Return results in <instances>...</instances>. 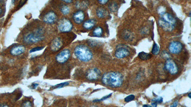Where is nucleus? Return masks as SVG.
<instances>
[{
	"label": "nucleus",
	"mask_w": 191,
	"mask_h": 107,
	"mask_svg": "<svg viewBox=\"0 0 191 107\" xmlns=\"http://www.w3.org/2000/svg\"><path fill=\"white\" fill-rule=\"evenodd\" d=\"M85 18L84 12L82 10H79L74 13L73 15L74 22L77 24H81L83 22Z\"/></svg>",
	"instance_id": "nucleus-13"
},
{
	"label": "nucleus",
	"mask_w": 191,
	"mask_h": 107,
	"mask_svg": "<svg viewBox=\"0 0 191 107\" xmlns=\"http://www.w3.org/2000/svg\"><path fill=\"white\" fill-rule=\"evenodd\" d=\"M160 52V48L156 43H154L152 49V54L153 55H158Z\"/></svg>",
	"instance_id": "nucleus-23"
},
{
	"label": "nucleus",
	"mask_w": 191,
	"mask_h": 107,
	"mask_svg": "<svg viewBox=\"0 0 191 107\" xmlns=\"http://www.w3.org/2000/svg\"><path fill=\"white\" fill-rule=\"evenodd\" d=\"M74 54L76 57L82 62H88L93 58V54L91 50L84 45H79L76 46Z\"/></svg>",
	"instance_id": "nucleus-3"
},
{
	"label": "nucleus",
	"mask_w": 191,
	"mask_h": 107,
	"mask_svg": "<svg viewBox=\"0 0 191 107\" xmlns=\"http://www.w3.org/2000/svg\"><path fill=\"white\" fill-rule=\"evenodd\" d=\"M96 24V21L94 19H89L84 22L83 27L86 30H91L94 28Z\"/></svg>",
	"instance_id": "nucleus-15"
},
{
	"label": "nucleus",
	"mask_w": 191,
	"mask_h": 107,
	"mask_svg": "<svg viewBox=\"0 0 191 107\" xmlns=\"http://www.w3.org/2000/svg\"><path fill=\"white\" fill-rule=\"evenodd\" d=\"M58 28L59 31L62 33H68L73 29V24L68 19L64 18L59 21Z\"/></svg>",
	"instance_id": "nucleus-5"
},
{
	"label": "nucleus",
	"mask_w": 191,
	"mask_h": 107,
	"mask_svg": "<svg viewBox=\"0 0 191 107\" xmlns=\"http://www.w3.org/2000/svg\"><path fill=\"white\" fill-rule=\"evenodd\" d=\"M32 104L30 101H25L22 104V107H32Z\"/></svg>",
	"instance_id": "nucleus-26"
},
{
	"label": "nucleus",
	"mask_w": 191,
	"mask_h": 107,
	"mask_svg": "<svg viewBox=\"0 0 191 107\" xmlns=\"http://www.w3.org/2000/svg\"><path fill=\"white\" fill-rule=\"evenodd\" d=\"M32 86H33V87L34 89V88H35L38 86V85H37V84H34Z\"/></svg>",
	"instance_id": "nucleus-35"
},
{
	"label": "nucleus",
	"mask_w": 191,
	"mask_h": 107,
	"mask_svg": "<svg viewBox=\"0 0 191 107\" xmlns=\"http://www.w3.org/2000/svg\"><path fill=\"white\" fill-rule=\"evenodd\" d=\"M178 101H175L173 103V104L171 105V107H177V106H178Z\"/></svg>",
	"instance_id": "nucleus-32"
},
{
	"label": "nucleus",
	"mask_w": 191,
	"mask_h": 107,
	"mask_svg": "<svg viewBox=\"0 0 191 107\" xmlns=\"http://www.w3.org/2000/svg\"><path fill=\"white\" fill-rule=\"evenodd\" d=\"M101 80L102 83L107 86L118 88L123 84V76L118 72H109L104 74Z\"/></svg>",
	"instance_id": "nucleus-1"
},
{
	"label": "nucleus",
	"mask_w": 191,
	"mask_h": 107,
	"mask_svg": "<svg viewBox=\"0 0 191 107\" xmlns=\"http://www.w3.org/2000/svg\"><path fill=\"white\" fill-rule=\"evenodd\" d=\"M1 107H9V106H7L6 105H4V106H1Z\"/></svg>",
	"instance_id": "nucleus-38"
},
{
	"label": "nucleus",
	"mask_w": 191,
	"mask_h": 107,
	"mask_svg": "<svg viewBox=\"0 0 191 107\" xmlns=\"http://www.w3.org/2000/svg\"><path fill=\"white\" fill-rule=\"evenodd\" d=\"M157 104H158V103H156V102H152V106H153V107H157Z\"/></svg>",
	"instance_id": "nucleus-34"
},
{
	"label": "nucleus",
	"mask_w": 191,
	"mask_h": 107,
	"mask_svg": "<svg viewBox=\"0 0 191 107\" xmlns=\"http://www.w3.org/2000/svg\"><path fill=\"white\" fill-rule=\"evenodd\" d=\"M143 107H152V106H150V105H144L143 106Z\"/></svg>",
	"instance_id": "nucleus-36"
},
{
	"label": "nucleus",
	"mask_w": 191,
	"mask_h": 107,
	"mask_svg": "<svg viewBox=\"0 0 191 107\" xmlns=\"http://www.w3.org/2000/svg\"><path fill=\"white\" fill-rule=\"evenodd\" d=\"M153 102H155L157 103H161L163 101V99L162 98L160 97V98H157L156 99H153L152 100Z\"/></svg>",
	"instance_id": "nucleus-29"
},
{
	"label": "nucleus",
	"mask_w": 191,
	"mask_h": 107,
	"mask_svg": "<svg viewBox=\"0 0 191 107\" xmlns=\"http://www.w3.org/2000/svg\"><path fill=\"white\" fill-rule=\"evenodd\" d=\"M169 51L172 54H179L183 50V45L181 42L178 41H173L169 44Z\"/></svg>",
	"instance_id": "nucleus-10"
},
{
	"label": "nucleus",
	"mask_w": 191,
	"mask_h": 107,
	"mask_svg": "<svg viewBox=\"0 0 191 107\" xmlns=\"http://www.w3.org/2000/svg\"><path fill=\"white\" fill-rule=\"evenodd\" d=\"M57 20H58V17L56 13L53 11L48 12L44 15L43 18L44 22L48 24H55Z\"/></svg>",
	"instance_id": "nucleus-11"
},
{
	"label": "nucleus",
	"mask_w": 191,
	"mask_h": 107,
	"mask_svg": "<svg viewBox=\"0 0 191 107\" xmlns=\"http://www.w3.org/2000/svg\"><path fill=\"white\" fill-rule=\"evenodd\" d=\"M162 54V58H165V59L166 58V59H167V60L169 59V58L170 57V54L167 51H164Z\"/></svg>",
	"instance_id": "nucleus-28"
},
{
	"label": "nucleus",
	"mask_w": 191,
	"mask_h": 107,
	"mask_svg": "<svg viewBox=\"0 0 191 107\" xmlns=\"http://www.w3.org/2000/svg\"><path fill=\"white\" fill-rule=\"evenodd\" d=\"M98 1L100 3L103 5V4H106V3H107L108 2V1H107V0H100Z\"/></svg>",
	"instance_id": "nucleus-31"
},
{
	"label": "nucleus",
	"mask_w": 191,
	"mask_h": 107,
	"mask_svg": "<svg viewBox=\"0 0 191 107\" xmlns=\"http://www.w3.org/2000/svg\"><path fill=\"white\" fill-rule=\"evenodd\" d=\"M111 94H110L109 95L106 96L104 97L103 98L101 99L95 100V101H94V102H96V101H103V100H105V99H107V98H110V97L111 96Z\"/></svg>",
	"instance_id": "nucleus-30"
},
{
	"label": "nucleus",
	"mask_w": 191,
	"mask_h": 107,
	"mask_svg": "<svg viewBox=\"0 0 191 107\" xmlns=\"http://www.w3.org/2000/svg\"><path fill=\"white\" fill-rule=\"evenodd\" d=\"M103 33V30L100 26L96 27L92 32L93 36L95 37H100L102 36Z\"/></svg>",
	"instance_id": "nucleus-18"
},
{
	"label": "nucleus",
	"mask_w": 191,
	"mask_h": 107,
	"mask_svg": "<svg viewBox=\"0 0 191 107\" xmlns=\"http://www.w3.org/2000/svg\"><path fill=\"white\" fill-rule=\"evenodd\" d=\"M190 95H191V93H190L188 95V97H189V98H191V96H190Z\"/></svg>",
	"instance_id": "nucleus-39"
},
{
	"label": "nucleus",
	"mask_w": 191,
	"mask_h": 107,
	"mask_svg": "<svg viewBox=\"0 0 191 107\" xmlns=\"http://www.w3.org/2000/svg\"><path fill=\"white\" fill-rule=\"evenodd\" d=\"M2 12H3V9H2V8L0 6V15L2 13Z\"/></svg>",
	"instance_id": "nucleus-37"
},
{
	"label": "nucleus",
	"mask_w": 191,
	"mask_h": 107,
	"mask_svg": "<svg viewBox=\"0 0 191 107\" xmlns=\"http://www.w3.org/2000/svg\"><path fill=\"white\" fill-rule=\"evenodd\" d=\"M123 35L124 36V38L126 40L130 41L131 39H133V34H131V33L130 31H124Z\"/></svg>",
	"instance_id": "nucleus-22"
},
{
	"label": "nucleus",
	"mask_w": 191,
	"mask_h": 107,
	"mask_svg": "<svg viewBox=\"0 0 191 107\" xmlns=\"http://www.w3.org/2000/svg\"><path fill=\"white\" fill-rule=\"evenodd\" d=\"M68 84H69V82H63V83H61L60 84H58V85L54 86L53 87V89H59V88H62L66 86H67Z\"/></svg>",
	"instance_id": "nucleus-24"
},
{
	"label": "nucleus",
	"mask_w": 191,
	"mask_h": 107,
	"mask_svg": "<svg viewBox=\"0 0 191 107\" xmlns=\"http://www.w3.org/2000/svg\"><path fill=\"white\" fill-rule=\"evenodd\" d=\"M44 48V47H35V48L32 49V50H31L30 51V53H32V52H35V51H39L42 50V49H43Z\"/></svg>",
	"instance_id": "nucleus-27"
},
{
	"label": "nucleus",
	"mask_w": 191,
	"mask_h": 107,
	"mask_svg": "<svg viewBox=\"0 0 191 107\" xmlns=\"http://www.w3.org/2000/svg\"><path fill=\"white\" fill-rule=\"evenodd\" d=\"M90 107H97V106H92Z\"/></svg>",
	"instance_id": "nucleus-40"
},
{
	"label": "nucleus",
	"mask_w": 191,
	"mask_h": 107,
	"mask_svg": "<svg viewBox=\"0 0 191 107\" xmlns=\"http://www.w3.org/2000/svg\"><path fill=\"white\" fill-rule=\"evenodd\" d=\"M88 5L89 2L88 1H77L76 7L77 9H86Z\"/></svg>",
	"instance_id": "nucleus-17"
},
{
	"label": "nucleus",
	"mask_w": 191,
	"mask_h": 107,
	"mask_svg": "<svg viewBox=\"0 0 191 107\" xmlns=\"http://www.w3.org/2000/svg\"><path fill=\"white\" fill-rule=\"evenodd\" d=\"M138 56L140 60H148L152 57V55L151 54H147L145 52H140Z\"/></svg>",
	"instance_id": "nucleus-19"
},
{
	"label": "nucleus",
	"mask_w": 191,
	"mask_h": 107,
	"mask_svg": "<svg viewBox=\"0 0 191 107\" xmlns=\"http://www.w3.org/2000/svg\"><path fill=\"white\" fill-rule=\"evenodd\" d=\"M26 48L22 45L13 46L11 49L10 54L13 56H18L25 52Z\"/></svg>",
	"instance_id": "nucleus-12"
},
{
	"label": "nucleus",
	"mask_w": 191,
	"mask_h": 107,
	"mask_svg": "<svg viewBox=\"0 0 191 107\" xmlns=\"http://www.w3.org/2000/svg\"><path fill=\"white\" fill-rule=\"evenodd\" d=\"M65 3H71L73 2L72 1H71V0H65V1H63Z\"/></svg>",
	"instance_id": "nucleus-33"
},
{
	"label": "nucleus",
	"mask_w": 191,
	"mask_h": 107,
	"mask_svg": "<svg viewBox=\"0 0 191 107\" xmlns=\"http://www.w3.org/2000/svg\"><path fill=\"white\" fill-rule=\"evenodd\" d=\"M63 41L60 38H56L51 43V49L53 51H57L60 50L63 46Z\"/></svg>",
	"instance_id": "nucleus-14"
},
{
	"label": "nucleus",
	"mask_w": 191,
	"mask_h": 107,
	"mask_svg": "<svg viewBox=\"0 0 191 107\" xmlns=\"http://www.w3.org/2000/svg\"><path fill=\"white\" fill-rule=\"evenodd\" d=\"M108 8L111 12H116L119 8L118 4L115 1H112L108 5Z\"/></svg>",
	"instance_id": "nucleus-20"
},
{
	"label": "nucleus",
	"mask_w": 191,
	"mask_h": 107,
	"mask_svg": "<svg viewBox=\"0 0 191 107\" xmlns=\"http://www.w3.org/2000/svg\"><path fill=\"white\" fill-rule=\"evenodd\" d=\"M44 31L42 28H38L33 33H31L24 36L23 41L25 44H32L43 41L45 39Z\"/></svg>",
	"instance_id": "nucleus-4"
},
{
	"label": "nucleus",
	"mask_w": 191,
	"mask_h": 107,
	"mask_svg": "<svg viewBox=\"0 0 191 107\" xmlns=\"http://www.w3.org/2000/svg\"><path fill=\"white\" fill-rule=\"evenodd\" d=\"M101 72L100 69L96 68H91L88 69L86 72V76L89 81H96L101 76Z\"/></svg>",
	"instance_id": "nucleus-9"
},
{
	"label": "nucleus",
	"mask_w": 191,
	"mask_h": 107,
	"mask_svg": "<svg viewBox=\"0 0 191 107\" xmlns=\"http://www.w3.org/2000/svg\"><path fill=\"white\" fill-rule=\"evenodd\" d=\"M164 68L166 71L172 75H176L179 72V68L176 62L171 59H168L164 65Z\"/></svg>",
	"instance_id": "nucleus-6"
},
{
	"label": "nucleus",
	"mask_w": 191,
	"mask_h": 107,
	"mask_svg": "<svg viewBox=\"0 0 191 107\" xmlns=\"http://www.w3.org/2000/svg\"><path fill=\"white\" fill-rule=\"evenodd\" d=\"M71 52L70 50L65 49L59 52L55 57L56 61L59 63L63 64L66 63L70 59Z\"/></svg>",
	"instance_id": "nucleus-8"
},
{
	"label": "nucleus",
	"mask_w": 191,
	"mask_h": 107,
	"mask_svg": "<svg viewBox=\"0 0 191 107\" xmlns=\"http://www.w3.org/2000/svg\"><path fill=\"white\" fill-rule=\"evenodd\" d=\"M130 52L128 47L125 45H119L117 47L115 56L118 59H122L130 55Z\"/></svg>",
	"instance_id": "nucleus-7"
},
{
	"label": "nucleus",
	"mask_w": 191,
	"mask_h": 107,
	"mask_svg": "<svg viewBox=\"0 0 191 107\" xmlns=\"http://www.w3.org/2000/svg\"><path fill=\"white\" fill-rule=\"evenodd\" d=\"M158 20L159 26L166 31H171L174 30L176 20L170 13H164L160 15Z\"/></svg>",
	"instance_id": "nucleus-2"
},
{
	"label": "nucleus",
	"mask_w": 191,
	"mask_h": 107,
	"mask_svg": "<svg viewBox=\"0 0 191 107\" xmlns=\"http://www.w3.org/2000/svg\"><path fill=\"white\" fill-rule=\"evenodd\" d=\"M134 99H135V96L133 95H130L125 98V102H130L131 101H133Z\"/></svg>",
	"instance_id": "nucleus-25"
},
{
	"label": "nucleus",
	"mask_w": 191,
	"mask_h": 107,
	"mask_svg": "<svg viewBox=\"0 0 191 107\" xmlns=\"http://www.w3.org/2000/svg\"><path fill=\"white\" fill-rule=\"evenodd\" d=\"M60 10L64 15H67L70 13V9L67 5L65 4L62 5L60 7Z\"/></svg>",
	"instance_id": "nucleus-21"
},
{
	"label": "nucleus",
	"mask_w": 191,
	"mask_h": 107,
	"mask_svg": "<svg viewBox=\"0 0 191 107\" xmlns=\"http://www.w3.org/2000/svg\"><path fill=\"white\" fill-rule=\"evenodd\" d=\"M96 15L98 18H103L107 17V15H109V13H108L107 10L105 8H103L102 7H100L97 8V10H96Z\"/></svg>",
	"instance_id": "nucleus-16"
}]
</instances>
